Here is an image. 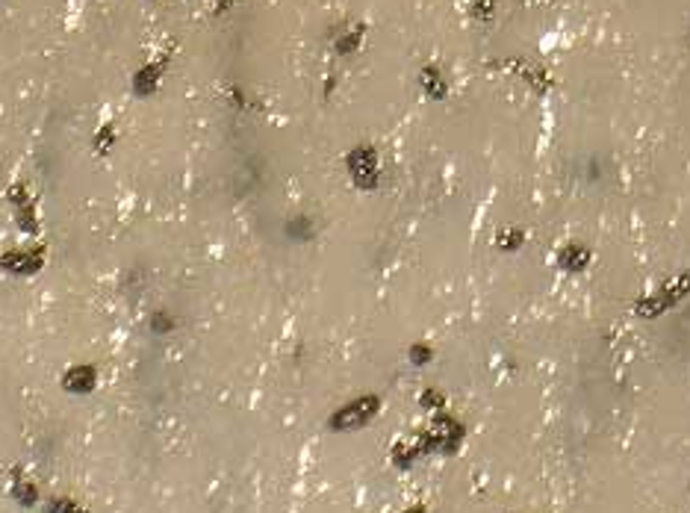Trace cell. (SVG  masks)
Segmentation results:
<instances>
[{"label": "cell", "mask_w": 690, "mask_h": 513, "mask_svg": "<svg viewBox=\"0 0 690 513\" xmlns=\"http://www.w3.org/2000/svg\"><path fill=\"white\" fill-rule=\"evenodd\" d=\"M687 292H690V274H682V278H675V281H667L655 295H649L646 301H641L637 310H641L643 316H658V313L679 304Z\"/></svg>", "instance_id": "obj_1"}, {"label": "cell", "mask_w": 690, "mask_h": 513, "mask_svg": "<svg viewBox=\"0 0 690 513\" xmlns=\"http://www.w3.org/2000/svg\"><path fill=\"white\" fill-rule=\"evenodd\" d=\"M375 410H378V402H375V398H363V402L345 407L334 422H336V425H345V419H366V416H372Z\"/></svg>", "instance_id": "obj_2"}, {"label": "cell", "mask_w": 690, "mask_h": 513, "mask_svg": "<svg viewBox=\"0 0 690 513\" xmlns=\"http://www.w3.org/2000/svg\"><path fill=\"white\" fill-rule=\"evenodd\" d=\"M587 262H590V254H587L584 248H579V245H572V248L563 251V266L567 269H584Z\"/></svg>", "instance_id": "obj_3"}, {"label": "cell", "mask_w": 690, "mask_h": 513, "mask_svg": "<svg viewBox=\"0 0 690 513\" xmlns=\"http://www.w3.org/2000/svg\"><path fill=\"white\" fill-rule=\"evenodd\" d=\"M519 242H522V233L519 230H505V233L499 236V245L501 248H517Z\"/></svg>", "instance_id": "obj_4"}, {"label": "cell", "mask_w": 690, "mask_h": 513, "mask_svg": "<svg viewBox=\"0 0 690 513\" xmlns=\"http://www.w3.org/2000/svg\"><path fill=\"white\" fill-rule=\"evenodd\" d=\"M478 6H484V15H490V9H493V0H475V9Z\"/></svg>", "instance_id": "obj_5"}]
</instances>
